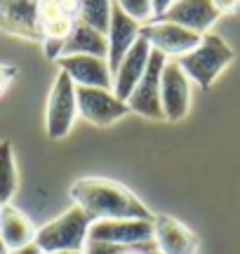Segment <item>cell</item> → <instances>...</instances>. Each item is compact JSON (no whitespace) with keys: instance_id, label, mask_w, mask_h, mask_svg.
Segmentation results:
<instances>
[{"instance_id":"6da1fadb","label":"cell","mask_w":240,"mask_h":254,"mask_svg":"<svg viewBox=\"0 0 240 254\" xmlns=\"http://www.w3.org/2000/svg\"><path fill=\"white\" fill-rule=\"evenodd\" d=\"M71 198L80 209H85L92 221L97 219H144L153 221L156 214L141 200L118 182L102 177H85L71 186Z\"/></svg>"},{"instance_id":"7a4b0ae2","label":"cell","mask_w":240,"mask_h":254,"mask_svg":"<svg viewBox=\"0 0 240 254\" xmlns=\"http://www.w3.org/2000/svg\"><path fill=\"white\" fill-rule=\"evenodd\" d=\"M90 226H92V217L78 205H73L71 209H66L64 214H59L57 219L47 221L43 228H38L33 243L43 250V254L85 250Z\"/></svg>"},{"instance_id":"3957f363","label":"cell","mask_w":240,"mask_h":254,"mask_svg":"<svg viewBox=\"0 0 240 254\" xmlns=\"http://www.w3.org/2000/svg\"><path fill=\"white\" fill-rule=\"evenodd\" d=\"M177 62L188 75V80H193L203 90H210L212 82L219 78V73L233 62V50L219 36L205 33L200 45L191 50L188 55L179 57Z\"/></svg>"},{"instance_id":"277c9868","label":"cell","mask_w":240,"mask_h":254,"mask_svg":"<svg viewBox=\"0 0 240 254\" xmlns=\"http://www.w3.org/2000/svg\"><path fill=\"white\" fill-rule=\"evenodd\" d=\"M78 116V94H75V82L59 71L55 85L50 90L45 113V129L50 139H64Z\"/></svg>"},{"instance_id":"5b68a950","label":"cell","mask_w":240,"mask_h":254,"mask_svg":"<svg viewBox=\"0 0 240 254\" xmlns=\"http://www.w3.org/2000/svg\"><path fill=\"white\" fill-rule=\"evenodd\" d=\"M165 64L167 62L163 52H158V50L151 52L146 73L141 75L139 85L134 87V92L129 94V99H127V106L132 113L151 118V120H165L163 101H160V78H163Z\"/></svg>"},{"instance_id":"8992f818","label":"cell","mask_w":240,"mask_h":254,"mask_svg":"<svg viewBox=\"0 0 240 254\" xmlns=\"http://www.w3.org/2000/svg\"><path fill=\"white\" fill-rule=\"evenodd\" d=\"M87 240L139 247L153 240V221L144 219H97L87 231Z\"/></svg>"},{"instance_id":"52a82bcc","label":"cell","mask_w":240,"mask_h":254,"mask_svg":"<svg viewBox=\"0 0 240 254\" xmlns=\"http://www.w3.org/2000/svg\"><path fill=\"white\" fill-rule=\"evenodd\" d=\"M78 94V113L87 123L97 127H109L116 120L125 118L132 113L127 101H120L113 90H102V87H75Z\"/></svg>"},{"instance_id":"ba28073f","label":"cell","mask_w":240,"mask_h":254,"mask_svg":"<svg viewBox=\"0 0 240 254\" xmlns=\"http://www.w3.org/2000/svg\"><path fill=\"white\" fill-rule=\"evenodd\" d=\"M139 38L148 40V45L158 50V52H163L165 57L170 55L177 57V59L188 55L191 50H195L200 45V40H203V36H198V33L179 26V24L163 21V19H156V21H151L146 26H141Z\"/></svg>"},{"instance_id":"9c48e42d","label":"cell","mask_w":240,"mask_h":254,"mask_svg":"<svg viewBox=\"0 0 240 254\" xmlns=\"http://www.w3.org/2000/svg\"><path fill=\"white\" fill-rule=\"evenodd\" d=\"M0 31L43 43L40 0H0Z\"/></svg>"},{"instance_id":"30bf717a","label":"cell","mask_w":240,"mask_h":254,"mask_svg":"<svg viewBox=\"0 0 240 254\" xmlns=\"http://www.w3.org/2000/svg\"><path fill=\"white\" fill-rule=\"evenodd\" d=\"M160 101H163V113L165 120L179 123L188 116L191 109V80L179 66L177 59L165 64L163 78H160Z\"/></svg>"},{"instance_id":"8fae6325","label":"cell","mask_w":240,"mask_h":254,"mask_svg":"<svg viewBox=\"0 0 240 254\" xmlns=\"http://www.w3.org/2000/svg\"><path fill=\"white\" fill-rule=\"evenodd\" d=\"M59 68L75 82V87H102L113 90V73L109 62L92 55H71L57 59Z\"/></svg>"},{"instance_id":"7c38bea8","label":"cell","mask_w":240,"mask_h":254,"mask_svg":"<svg viewBox=\"0 0 240 254\" xmlns=\"http://www.w3.org/2000/svg\"><path fill=\"white\" fill-rule=\"evenodd\" d=\"M219 17L222 14L212 0H175V5L163 14V21H172L198 36H205Z\"/></svg>"},{"instance_id":"4fadbf2b","label":"cell","mask_w":240,"mask_h":254,"mask_svg":"<svg viewBox=\"0 0 240 254\" xmlns=\"http://www.w3.org/2000/svg\"><path fill=\"white\" fill-rule=\"evenodd\" d=\"M151 52H153V47L148 45V40L139 38L137 43L132 45V50L125 55V59L120 62L118 71L113 73V94H116L120 101H127L129 94H132L134 87L139 85L141 75L146 73Z\"/></svg>"},{"instance_id":"5bb4252c","label":"cell","mask_w":240,"mask_h":254,"mask_svg":"<svg viewBox=\"0 0 240 254\" xmlns=\"http://www.w3.org/2000/svg\"><path fill=\"white\" fill-rule=\"evenodd\" d=\"M153 240L163 254H195L198 250V236L170 214H156Z\"/></svg>"},{"instance_id":"9a60e30c","label":"cell","mask_w":240,"mask_h":254,"mask_svg":"<svg viewBox=\"0 0 240 254\" xmlns=\"http://www.w3.org/2000/svg\"><path fill=\"white\" fill-rule=\"evenodd\" d=\"M139 31H141V24L134 21L132 17H127L122 9L113 2V9H111V26H109V33H106V40H109V68L111 73L118 71L120 62L125 59L132 45L139 40Z\"/></svg>"},{"instance_id":"2e32d148","label":"cell","mask_w":240,"mask_h":254,"mask_svg":"<svg viewBox=\"0 0 240 254\" xmlns=\"http://www.w3.org/2000/svg\"><path fill=\"white\" fill-rule=\"evenodd\" d=\"M0 236H2L5 247L12 252V250L31 245L36 240V228L28 221L26 214H21L17 207L2 205V209H0Z\"/></svg>"},{"instance_id":"e0dca14e","label":"cell","mask_w":240,"mask_h":254,"mask_svg":"<svg viewBox=\"0 0 240 254\" xmlns=\"http://www.w3.org/2000/svg\"><path fill=\"white\" fill-rule=\"evenodd\" d=\"M71 55H92V57H102L106 59L109 57V40H106V33L97 31V28L87 26V24H80L75 21L73 31L68 33L64 45V55L61 57H71Z\"/></svg>"},{"instance_id":"ac0fdd59","label":"cell","mask_w":240,"mask_h":254,"mask_svg":"<svg viewBox=\"0 0 240 254\" xmlns=\"http://www.w3.org/2000/svg\"><path fill=\"white\" fill-rule=\"evenodd\" d=\"M111 9H113V0H75L78 21L97 28L102 33H109Z\"/></svg>"},{"instance_id":"d6986e66","label":"cell","mask_w":240,"mask_h":254,"mask_svg":"<svg viewBox=\"0 0 240 254\" xmlns=\"http://www.w3.org/2000/svg\"><path fill=\"white\" fill-rule=\"evenodd\" d=\"M19 177H17V163H14V151L7 139L0 141V202L9 205L12 195L17 193Z\"/></svg>"},{"instance_id":"ffe728a7","label":"cell","mask_w":240,"mask_h":254,"mask_svg":"<svg viewBox=\"0 0 240 254\" xmlns=\"http://www.w3.org/2000/svg\"><path fill=\"white\" fill-rule=\"evenodd\" d=\"M113 2H116L127 17L139 21L141 26H146V24H151V21L156 19L151 0H113Z\"/></svg>"},{"instance_id":"44dd1931","label":"cell","mask_w":240,"mask_h":254,"mask_svg":"<svg viewBox=\"0 0 240 254\" xmlns=\"http://www.w3.org/2000/svg\"><path fill=\"white\" fill-rule=\"evenodd\" d=\"M127 247L111 245V243H97V240H87L85 243V254H125Z\"/></svg>"},{"instance_id":"7402d4cb","label":"cell","mask_w":240,"mask_h":254,"mask_svg":"<svg viewBox=\"0 0 240 254\" xmlns=\"http://www.w3.org/2000/svg\"><path fill=\"white\" fill-rule=\"evenodd\" d=\"M64 45L66 40L64 38H45L43 40V47H45V57L47 59H59V57L64 55Z\"/></svg>"},{"instance_id":"603a6c76","label":"cell","mask_w":240,"mask_h":254,"mask_svg":"<svg viewBox=\"0 0 240 254\" xmlns=\"http://www.w3.org/2000/svg\"><path fill=\"white\" fill-rule=\"evenodd\" d=\"M17 75V68L14 66H5V64H0V94L5 92V87L9 85V80Z\"/></svg>"},{"instance_id":"cb8c5ba5","label":"cell","mask_w":240,"mask_h":254,"mask_svg":"<svg viewBox=\"0 0 240 254\" xmlns=\"http://www.w3.org/2000/svg\"><path fill=\"white\" fill-rule=\"evenodd\" d=\"M151 5H153V14H156V19H163V14L175 5V0H151ZM156 19H153V21H156Z\"/></svg>"},{"instance_id":"d4e9b609","label":"cell","mask_w":240,"mask_h":254,"mask_svg":"<svg viewBox=\"0 0 240 254\" xmlns=\"http://www.w3.org/2000/svg\"><path fill=\"white\" fill-rule=\"evenodd\" d=\"M214 7L219 9V14H226V12H233V9L240 5V0H212Z\"/></svg>"},{"instance_id":"484cf974","label":"cell","mask_w":240,"mask_h":254,"mask_svg":"<svg viewBox=\"0 0 240 254\" xmlns=\"http://www.w3.org/2000/svg\"><path fill=\"white\" fill-rule=\"evenodd\" d=\"M9 254H43V250L36 245V243H31L26 247H19V250H12Z\"/></svg>"},{"instance_id":"4316f807","label":"cell","mask_w":240,"mask_h":254,"mask_svg":"<svg viewBox=\"0 0 240 254\" xmlns=\"http://www.w3.org/2000/svg\"><path fill=\"white\" fill-rule=\"evenodd\" d=\"M153 247H156V240H151V243L139 245V247H127V252L125 254H144V252H148V250H153Z\"/></svg>"},{"instance_id":"83f0119b","label":"cell","mask_w":240,"mask_h":254,"mask_svg":"<svg viewBox=\"0 0 240 254\" xmlns=\"http://www.w3.org/2000/svg\"><path fill=\"white\" fill-rule=\"evenodd\" d=\"M52 254H85V250H66V252H52Z\"/></svg>"},{"instance_id":"f1b7e54d","label":"cell","mask_w":240,"mask_h":254,"mask_svg":"<svg viewBox=\"0 0 240 254\" xmlns=\"http://www.w3.org/2000/svg\"><path fill=\"white\" fill-rule=\"evenodd\" d=\"M0 254H9V250L5 247V243H2V236H0Z\"/></svg>"},{"instance_id":"f546056e","label":"cell","mask_w":240,"mask_h":254,"mask_svg":"<svg viewBox=\"0 0 240 254\" xmlns=\"http://www.w3.org/2000/svg\"><path fill=\"white\" fill-rule=\"evenodd\" d=\"M144 254H163V252H160L158 247H153V250H148V252H144Z\"/></svg>"},{"instance_id":"4dcf8cb0","label":"cell","mask_w":240,"mask_h":254,"mask_svg":"<svg viewBox=\"0 0 240 254\" xmlns=\"http://www.w3.org/2000/svg\"><path fill=\"white\" fill-rule=\"evenodd\" d=\"M0 209H2V202H0Z\"/></svg>"}]
</instances>
